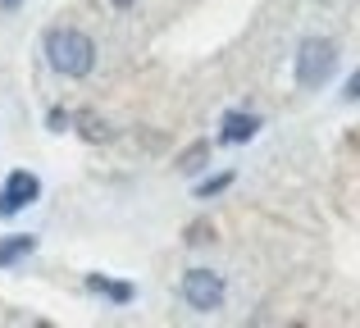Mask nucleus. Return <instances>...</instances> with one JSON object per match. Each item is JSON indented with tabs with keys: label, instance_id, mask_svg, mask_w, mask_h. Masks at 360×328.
<instances>
[{
	"label": "nucleus",
	"instance_id": "5",
	"mask_svg": "<svg viewBox=\"0 0 360 328\" xmlns=\"http://www.w3.org/2000/svg\"><path fill=\"white\" fill-rule=\"evenodd\" d=\"M255 133H260V119H255V114H238V110H233V114H224V142H229V146L251 142Z\"/></svg>",
	"mask_w": 360,
	"mask_h": 328
},
{
	"label": "nucleus",
	"instance_id": "14",
	"mask_svg": "<svg viewBox=\"0 0 360 328\" xmlns=\"http://www.w3.org/2000/svg\"><path fill=\"white\" fill-rule=\"evenodd\" d=\"M18 5H23V0H0V9H18Z\"/></svg>",
	"mask_w": 360,
	"mask_h": 328
},
{
	"label": "nucleus",
	"instance_id": "8",
	"mask_svg": "<svg viewBox=\"0 0 360 328\" xmlns=\"http://www.w3.org/2000/svg\"><path fill=\"white\" fill-rule=\"evenodd\" d=\"M205 160H210V142H196V146H187V151L178 155V169H183V173H201Z\"/></svg>",
	"mask_w": 360,
	"mask_h": 328
},
{
	"label": "nucleus",
	"instance_id": "4",
	"mask_svg": "<svg viewBox=\"0 0 360 328\" xmlns=\"http://www.w3.org/2000/svg\"><path fill=\"white\" fill-rule=\"evenodd\" d=\"M37 196H41V183H37V173H27V169H14V173L5 178V187H0V214H18L23 205H32Z\"/></svg>",
	"mask_w": 360,
	"mask_h": 328
},
{
	"label": "nucleus",
	"instance_id": "3",
	"mask_svg": "<svg viewBox=\"0 0 360 328\" xmlns=\"http://www.w3.org/2000/svg\"><path fill=\"white\" fill-rule=\"evenodd\" d=\"M224 296H229V287H224L219 274H210V269H187L183 274V301L192 310H219Z\"/></svg>",
	"mask_w": 360,
	"mask_h": 328
},
{
	"label": "nucleus",
	"instance_id": "13",
	"mask_svg": "<svg viewBox=\"0 0 360 328\" xmlns=\"http://www.w3.org/2000/svg\"><path fill=\"white\" fill-rule=\"evenodd\" d=\"M347 100H360V69L352 73V82H347Z\"/></svg>",
	"mask_w": 360,
	"mask_h": 328
},
{
	"label": "nucleus",
	"instance_id": "7",
	"mask_svg": "<svg viewBox=\"0 0 360 328\" xmlns=\"http://www.w3.org/2000/svg\"><path fill=\"white\" fill-rule=\"evenodd\" d=\"M32 251H37V237H27V232L5 237V242H0V269L14 265V260H23V256H32Z\"/></svg>",
	"mask_w": 360,
	"mask_h": 328
},
{
	"label": "nucleus",
	"instance_id": "11",
	"mask_svg": "<svg viewBox=\"0 0 360 328\" xmlns=\"http://www.w3.org/2000/svg\"><path fill=\"white\" fill-rule=\"evenodd\" d=\"M69 124H73V114H69V110H51V133H64Z\"/></svg>",
	"mask_w": 360,
	"mask_h": 328
},
{
	"label": "nucleus",
	"instance_id": "12",
	"mask_svg": "<svg viewBox=\"0 0 360 328\" xmlns=\"http://www.w3.org/2000/svg\"><path fill=\"white\" fill-rule=\"evenodd\" d=\"M205 232H210V223H192V228H187V242H192V247H201Z\"/></svg>",
	"mask_w": 360,
	"mask_h": 328
},
{
	"label": "nucleus",
	"instance_id": "1",
	"mask_svg": "<svg viewBox=\"0 0 360 328\" xmlns=\"http://www.w3.org/2000/svg\"><path fill=\"white\" fill-rule=\"evenodd\" d=\"M46 60H51V69L64 73V78H87L91 64H96V46H91V37L78 32V27H55V32L46 37Z\"/></svg>",
	"mask_w": 360,
	"mask_h": 328
},
{
	"label": "nucleus",
	"instance_id": "15",
	"mask_svg": "<svg viewBox=\"0 0 360 328\" xmlns=\"http://www.w3.org/2000/svg\"><path fill=\"white\" fill-rule=\"evenodd\" d=\"M115 5H119V9H123V5H132V0H115Z\"/></svg>",
	"mask_w": 360,
	"mask_h": 328
},
{
	"label": "nucleus",
	"instance_id": "2",
	"mask_svg": "<svg viewBox=\"0 0 360 328\" xmlns=\"http://www.w3.org/2000/svg\"><path fill=\"white\" fill-rule=\"evenodd\" d=\"M333 69H338V46L328 41V37H310V41H301V51H297V82L306 91L324 87V82L333 78Z\"/></svg>",
	"mask_w": 360,
	"mask_h": 328
},
{
	"label": "nucleus",
	"instance_id": "6",
	"mask_svg": "<svg viewBox=\"0 0 360 328\" xmlns=\"http://www.w3.org/2000/svg\"><path fill=\"white\" fill-rule=\"evenodd\" d=\"M87 287L101 292V296H110V301H119V306L132 301V283H115V278H105V274H87Z\"/></svg>",
	"mask_w": 360,
	"mask_h": 328
},
{
	"label": "nucleus",
	"instance_id": "9",
	"mask_svg": "<svg viewBox=\"0 0 360 328\" xmlns=\"http://www.w3.org/2000/svg\"><path fill=\"white\" fill-rule=\"evenodd\" d=\"M229 183H233V173H214V178H205V183L196 187V196H201V201H210V196L229 192Z\"/></svg>",
	"mask_w": 360,
	"mask_h": 328
},
{
	"label": "nucleus",
	"instance_id": "10",
	"mask_svg": "<svg viewBox=\"0 0 360 328\" xmlns=\"http://www.w3.org/2000/svg\"><path fill=\"white\" fill-rule=\"evenodd\" d=\"M82 133H87L91 142H101V137H110V133H105V124H101V119H91V114L82 119Z\"/></svg>",
	"mask_w": 360,
	"mask_h": 328
}]
</instances>
